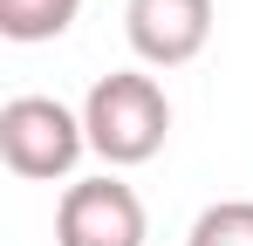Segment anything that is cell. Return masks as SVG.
Instances as JSON below:
<instances>
[{"instance_id":"obj_6","label":"cell","mask_w":253,"mask_h":246,"mask_svg":"<svg viewBox=\"0 0 253 246\" xmlns=\"http://www.w3.org/2000/svg\"><path fill=\"white\" fill-rule=\"evenodd\" d=\"M185 246H253V199H219L192 219Z\"/></svg>"},{"instance_id":"obj_5","label":"cell","mask_w":253,"mask_h":246,"mask_svg":"<svg viewBox=\"0 0 253 246\" xmlns=\"http://www.w3.org/2000/svg\"><path fill=\"white\" fill-rule=\"evenodd\" d=\"M76 14H83V0H0V35L7 41H55V35H69Z\"/></svg>"},{"instance_id":"obj_1","label":"cell","mask_w":253,"mask_h":246,"mask_svg":"<svg viewBox=\"0 0 253 246\" xmlns=\"http://www.w3.org/2000/svg\"><path fill=\"white\" fill-rule=\"evenodd\" d=\"M83 130H89V151L110 164V171H130V164H151L171 137V103L158 76L144 69H110V76L89 82L83 96Z\"/></svg>"},{"instance_id":"obj_3","label":"cell","mask_w":253,"mask_h":246,"mask_svg":"<svg viewBox=\"0 0 253 246\" xmlns=\"http://www.w3.org/2000/svg\"><path fill=\"white\" fill-rule=\"evenodd\" d=\"M144 240H151L144 199L117 171L76 178L62 192V205H55V246H144Z\"/></svg>"},{"instance_id":"obj_4","label":"cell","mask_w":253,"mask_h":246,"mask_svg":"<svg viewBox=\"0 0 253 246\" xmlns=\"http://www.w3.org/2000/svg\"><path fill=\"white\" fill-rule=\"evenodd\" d=\"M124 35L144 69H185L212 41V0H124Z\"/></svg>"},{"instance_id":"obj_2","label":"cell","mask_w":253,"mask_h":246,"mask_svg":"<svg viewBox=\"0 0 253 246\" xmlns=\"http://www.w3.org/2000/svg\"><path fill=\"white\" fill-rule=\"evenodd\" d=\"M89 151L83 110L55 103V96H7L0 103V158L14 178H35V185H55L69 178Z\"/></svg>"}]
</instances>
